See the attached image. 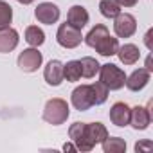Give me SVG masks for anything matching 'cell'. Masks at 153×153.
<instances>
[{
    "mask_svg": "<svg viewBox=\"0 0 153 153\" xmlns=\"http://www.w3.org/2000/svg\"><path fill=\"white\" fill-rule=\"evenodd\" d=\"M34 16L40 24L45 25H52L59 20V7L52 2H42L38 4V7L34 9Z\"/></svg>",
    "mask_w": 153,
    "mask_h": 153,
    "instance_id": "8",
    "label": "cell"
},
{
    "mask_svg": "<svg viewBox=\"0 0 153 153\" xmlns=\"http://www.w3.org/2000/svg\"><path fill=\"white\" fill-rule=\"evenodd\" d=\"M94 49H96L101 56H105V58L114 56V54L117 52V49H119V40L114 38V36H110V34H106L105 38H101V40L96 43Z\"/></svg>",
    "mask_w": 153,
    "mask_h": 153,
    "instance_id": "16",
    "label": "cell"
},
{
    "mask_svg": "<svg viewBox=\"0 0 153 153\" xmlns=\"http://www.w3.org/2000/svg\"><path fill=\"white\" fill-rule=\"evenodd\" d=\"M137 2L139 0H115V4L119 7H133V6H137Z\"/></svg>",
    "mask_w": 153,
    "mask_h": 153,
    "instance_id": "26",
    "label": "cell"
},
{
    "mask_svg": "<svg viewBox=\"0 0 153 153\" xmlns=\"http://www.w3.org/2000/svg\"><path fill=\"white\" fill-rule=\"evenodd\" d=\"M151 148H153L151 140H144V142H137V144H135V151H137V153L142 151V149H151Z\"/></svg>",
    "mask_w": 153,
    "mask_h": 153,
    "instance_id": "27",
    "label": "cell"
},
{
    "mask_svg": "<svg viewBox=\"0 0 153 153\" xmlns=\"http://www.w3.org/2000/svg\"><path fill=\"white\" fill-rule=\"evenodd\" d=\"M101 146H103L105 153H124L126 151V140L121 137H110L108 135L101 142Z\"/></svg>",
    "mask_w": 153,
    "mask_h": 153,
    "instance_id": "19",
    "label": "cell"
},
{
    "mask_svg": "<svg viewBox=\"0 0 153 153\" xmlns=\"http://www.w3.org/2000/svg\"><path fill=\"white\" fill-rule=\"evenodd\" d=\"M72 106L79 112H87L92 108V96H90V85H79L72 90L70 96Z\"/></svg>",
    "mask_w": 153,
    "mask_h": 153,
    "instance_id": "7",
    "label": "cell"
},
{
    "mask_svg": "<svg viewBox=\"0 0 153 153\" xmlns=\"http://www.w3.org/2000/svg\"><path fill=\"white\" fill-rule=\"evenodd\" d=\"M81 63V76L83 78H94V76L99 72V61L96 58H90V56H85L79 59Z\"/></svg>",
    "mask_w": 153,
    "mask_h": 153,
    "instance_id": "23",
    "label": "cell"
},
{
    "mask_svg": "<svg viewBox=\"0 0 153 153\" xmlns=\"http://www.w3.org/2000/svg\"><path fill=\"white\" fill-rule=\"evenodd\" d=\"M70 115V108H68V103L61 97H54V99H49L45 103V108H43V121L52 124V126H59L63 123H67Z\"/></svg>",
    "mask_w": 153,
    "mask_h": 153,
    "instance_id": "1",
    "label": "cell"
},
{
    "mask_svg": "<svg viewBox=\"0 0 153 153\" xmlns=\"http://www.w3.org/2000/svg\"><path fill=\"white\" fill-rule=\"evenodd\" d=\"M43 78L51 87H59L63 81V63L59 59H51L43 68Z\"/></svg>",
    "mask_w": 153,
    "mask_h": 153,
    "instance_id": "12",
    "label": "cell"
},
{
    "mask_svg": "<svg viewBox=\"0 0 153 153\" xmlns=\"http://www.w3.org/2000/svg\"><path fill=\"white\" fill-rule=\"evenodd\" d=\"M130 112H131V108H130L126 103H123V101L112 105L110 114H108L112 124H115V126H119V128L128 126V124H130Z\"/></svg>",
    "mask_w": 153,
    "mask_h": 153,
    "instance_id": "10",
    "label": "cell"
},
{
    "mask_svg": "<svg viewBox=\"0 0 153 153\" xmlns=\"http://www.w3.org/2000/svg\"><path fill=\"white\" fill-rule=\"evenodd\" d=\"M99 11L105 18H115L121 13V7L115 4V0H101L99 2Z\"/></svg>",
    "mask_w": 153,
    "mask_h": 153,
    "instance_id": "25",
    "label": "cell"
},
{
    "mask_svg": "<svg viewBox=\"0 0 153 153\" xmlns=\"http://www.w3.org/2000/svg\"><path fill=\"white\" fill-rule=\"evenodd\" d=\"M11 22H13V7L4 0H0V31L11 27Z\"/></svg>",
    "mask_w": 153,
    "mask_h": 153,
    "instance_id": "24",
    "label": "cell"
},
{
    "mask_svg": "<svg viewBox=\"0 0 153 153\" xmlns=\"http://www.w3.org/2000/svg\"><path fill=\"white\" fill-rule=\"evenodd\" d=\"M43 63V56L38 51V47H31V49H24L18 56V67L24 72H36Z\"/></svg>",
    "mask_w": 153,
    "mask_h": 153,
    "instance_id": "6",
    "label": "cell"
},
{
    "mask_svg": "<svg viewBox=\"0 0 153 153\" xmlns=\"http://www.w3.org/2000/svg\"><path fill=\"white\" fill-rule=\"evenodd\" d=\"M151 34H153V29H148V33H146V36H144V43H146V47L151 51Z\"/></svg>",
    "mask_w": 153,
    "mask_h": 153,
    "instance_id": "28",
    "label": "cell"
},
{
    "mask_svg": "<svg viewBox=\"0 0 153 153\" xmlns=\"http://www.w3.org/2000/svg\"><path fill=\"white\" fill-rule=\"evenodd\" d=\"M68 137L74 142V146L78 148V151H92L94 149V142L88 139L87 133V123H74L68 128Z\"/></svg>",
    "mask_w": 153,
    "mask_h": 153,
    "instance_id": "4",
    "label": "cell"
},
{
    "mask_svg": "<svg viewBox=\"0 0 153 153\" xmlns=\"http://www.w3.org/2000/svg\"><path fill=\"white\" fill-rule=\"evenodd\" d=\"M106 34H110L108 33V27L106 25H103V24H97V25H94L90 31H88V34L87 36H83V40H85V43L88 45V47H96V43L101 40V38H105Z\"/></svg>",
    "mask_w": 153,
    "mask_h": 153,
    "instance_id": "20",
    "label": "cell"
},
{
    "mask_svg": "<svg viewBox=\"0 0 153 153\" xmlns=\"http://www.w3.org/2000/svg\"><path fill=\"white\" fill-rule=\"evenodd\" d=\"M63 79H67L70 83H76V81L81 79V63H79V59H72V61L63 63Z\"/></svg>",
    "mask_w": 153,
    "mask_h": 153,
    "instance_id": "17",
    "label": "cell"
},
{
    "mask_svg": "<svg viewBox=\"0 0 153 153\" xmlns=\"http://www.w3.org/2000/svg\"><path fill=\"white\" fill-rule=\"evenodd\" d=\"M146 70H149V72H153V67H151V56H148L146 58V67H144Z\"/></svg>",
    "mask_w": 153,
    "mask_h": 153,
    "instance_id": "30",
    "label": "cell"
},
{
    "mask_svg": "<svg viewBox=\"0 0 153 153\" xmlns=\"http://www.w3.org/2000/svg\"><path fill=\"white\" fill-rule=\"evenodd\" d=\"M56 42L63 47V49H76L78 45H81L83 42V34L79 29L72 27L70 24H61L58 27V33H56Z\"/></svg>",
    "mask_w": 153,
    "mask_h": 153,
    "instance_id": "3",
    "label": "cell"
},
{
    "mask_svg": "<svg viewBox=\"0 0 153 153\" xmlns=\"http://www.w3.org/2000/svg\"><path fill=\"white\" fill-rule=\"evenodd\" d=\"M25 42L31 47H40L45 42V33L38 27V25H29L25 29Z\"/></svg>",
    "mask_w": 153,
    "mask_h": 153,
    "instance_id": "22",
    "label": "cell"
},
{
    "mask_svg": "<svg viewBox=\"0 0 153 153\" xmlns=\"http://www.w3.org/2000/svg\"><path fill=\"white\" fill-rule=\"evenodd\" d=\"M115 54L119 56V59H121L123 65H135V63L139 61V58H140V51H139V47L133 45V43L119 45V49H117Z\"/></svg>",
    "mask_w": 153,
    "mask_h": 153,
    "instance_id": "15",
    "label": "cell"
},
{
    "mask_svg": "<svg viewBox=\"0 0 153 153\" xmlns=\"http://www.w3.org/2000/svg\"><path fill=\"white\" fill-rule=\"evenodd\" d=\"M149 78H151V72H149V70H146V68H137V70H133L130 76H126L124 85H126L128 90L139 92V90H142V88L149 83Z\"/></svg>",
    "mask_w": 153,
    "mask_h": 153,
    "instance_id": "9",
    "label": "cell"
},
{
    "mask_svg": "<svg viewBox=\"0 0 153 153\" xmlns=\"http://www.w3.org/2000/svg\"><path fill=\"white\" fill-rule=\"evenodd\" d=\"M90 16H88V11L83 7V6H72L67 13V24H70L72 27L76 29H83L87 24H88Z\"/></svg>",
    "mask_w": 153,
    "mask_h": 153,
    "instance_id": "13",
    "label": "cell"
},
{
    "mask_svg": "<svg viewBox=\"0 0 153 153\" xmlns=\"http://www.w3.org/2000/svg\"><path fill=\"white\" fill-rule=\"evenodd\" d=\"M87 133H88V139L94 144H101L108 137V130L101 123H87Z\"/></svg>",
    "mask_w": 153,
    "mask_h": 153,
    "instance_id": "18",
    "label": "cell"
},
{
    "mask_svg": "<svg viewBox=\"0 0 153 153\" xmlns=\"http://www.w3.org/2000/svg\"><path fill=\"white\" fill-rule=\"evenodd\" d=\"M114 31L117 38H130L137 31V20L130 13H119L114 18Z\"/></svg>",
    "mask_w": 153,
    "mask_h": 153,
    "instance_id": "5",
    "label": "cell"
},
{
    "mask_svg": "<svg viewBox=\"0 0 153 153\" xmlns=\"http://www.w3.org/2000/svg\"><path fill=\"white\" fill-rule=\"evenodd\" d=\"M18 42H20V36H18L16 29L7 27V29L0 31V52H2V54L15 51L16 45H18Z\"/></svg>",
    "mask_w": 153,
    "mask_h": 153,
    "instance_id": "14",
    "label": "cell"
},
{
    "mask_svg": "<svg viewBox=\"0 0 153 153\" xmlns=\"http://www.w3.org/2000/svg\"><path fill=\"white\" fill-rule=\"evenodd\" d=\"M99 81L108 90H121L126 81V74L121 67L114 63H105L99 67Z\"/></svg>",
    "mask_w": 153,
    "mask_h": 153,
    "instance_id": "2",
    "label": "cell"
},
{
    "mask_svg": "<svg viewBox=\"0 0 153 153\" xmlns=\"http://www.w3.org/2000/svg\"><path fill=\"white\" fill-rule=\"evenodd\" d=\"M63 149H65V151H78V148L74 146L72 140H70V142H65V144H63Z\"/></svg>",
    "mask_w": 153,
    "mask_h": 153,
    "instance_id": "29",
    "label": "cell"
},
{
    "mask_svg": "<svg viewBox=\"0 0 153 153\" xmlns=\"http://www.w3.org/2000/svg\"><path fill=\"white\" fill-rule=\"evenodd\" d=\"M130 124L135 128V130H146L149 124H151V112L149 108L146 106H133L131 112H130Z\"/></svg>",
    "mask_w": 153,
    "mask_h": 153,
    "instance_id": "11",
    "label": "cell"
},
{
    "mask_svg": "<svg viewBox=\"0 0 153 153\" xmlns=\"http://www.w3.org/2000/svg\"><path fill=\"white\" fill-rule=\"evenodd\" d=\"M18 4H22V6H29V4H33L34 0H16Z\"/></svg>",
    "mask_w": 153,
    "mask_h": 153,
    "instance_id": "31",
    "label": "cell"
},
{
    "mask_svg": "<svg viewBox=\"0 0 153 153\" xmlns=\"http://www.w3.org/2000/svg\"><path fill=\"white\" fill-rule=\"evenodd\" d=\"M90 96H92V106H99L108 99V88L101 81H96L90 85Z\"/></svg>",
    "mask_w": 153,
    "mask_h": 153,
    "instance_id": "21",
    "label": "cell"
}]
</instances>
